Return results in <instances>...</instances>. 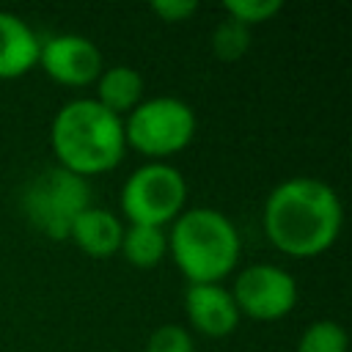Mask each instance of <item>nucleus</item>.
Wrapping results in <instances>:
<instances>
[{
    "instance_id": "f257e3e1",
    "label": "nucleus",
    "mask_w": 352,
    "mask_h": 352,
    "mask_svg": "<svg viewBox=\"0 0 352 352\" xmlns=\"http://www.w3.org/2000/svg\"><path fill=\"white\" fill-rule=\"evenodd\" d=\"M344 209L338 192L314 176L280 182L264 201V234L286 256L311 258L333 248Z\"/></svg>"
},
{
    "instance_id": "f03ea898",
    "label": "nucleus",
    "mask_w": 352,
    "mask_h": 352,
    "mask_svg": "<svg viewBox=\"0 0 352 352\" xmlns=\"http://www.w3.org/2000/svg\"><path fill=\"white\" fill-rule=\"evenodd\" d=\"M50 143L58 165L82 179L113 170L126 151L124 121L96 99L66 102L52 118Z\"/></svg>"
},
{
    "instance_id": "7ed1b4c3",
    "label": "nucleus",
    "mask_w": 352,
    "mask_h": 352,
    "mask_svg": "<svg viewBox=\"0 0 352 352\" xmlns=\"http://www.w3.org/2000/svg\"><path fill=\"white\" fill-rule=\"evenodd\" d=\"M239 231L228 214L198 206L173 220L168 253L190 283H220L239 261Z\"/></svg>"
},
{
    "instance_id": "20e7f679",
    "label": "nucleus",
    "mask_w": 352,
    "mask_h": 352,
    "mask_svg": "<svg viewBox=\"0 0 352 352\" xmlns=\"http://www.w3.org/2000/svg\"><path fill=\"white\" fill-rule=\"evenodd\" d=\"M91 206L88 179L55 165L33 176L22 192L28 223L50 239H69L74 220Z\"/></svg>"
},
{
    "instance_id": "39448f33",
    "label": "nucleus",
    "mask_w": 352,
    "mask_h": 352,
    "mask_svg": "<svg viewBox=\"0 0 352 352\" xmlns=\"http://www.w3.org/2000/svg\"><path fill=\"white\" fill-rule=\"evenodd\" d=\"M195 113L184 99L154 96L140 102L124 121V140L151 162L182 151L195 138Z\"/></svg>"
},
{
    "instance_id": "423d86ee",
    "label": "nucleus",
    "mask_w": 352,
    "mask_h": 352,
    "mask_svg": "<svg viewBox=\"0 0 352 352\" xmlns=\"http://www.w3.org/2000/svg\"><path fill=\"white\" fill-rule=\"evenodd\" d=\"M187 182L179 168L168 162L140 165L121 187V209L132 226H157L173 223L184 212Z\"/></svg>"
},
{
    "instance_id": "0eeeda50",
    "label": "nucleus",
    "mask_w": 352,
    "mask_h": 352,
    "mask_svg": "<svg viewBox=\"0 0 352 352\" xmlns=\"http://www.w3.org/2000/svg\"><path fill=\"white\" fill-rule=\"evenodd\" d=\"M231 297L239 308V316L258 322L283 319L297 302V280L292 272L275 264H250L245 267L231 289Z\"/></svg>"
},
{
    "instance_id": "6e6552de",
    "label": "nucleus",
    "mask_w": 352,
    "mask_h": 352,
    "mask_svg": "<svg viewBox=\"0 0 352 352\" xmlns=\"http://www.w3.org/2000/svg\"><path fill=\"white\" fill-rule=\"evenodd\" d=\"M38 66L60 85H88L102 74L99 47L80 33H60L41 41Z\"/></svg>"
},
{
    "instance_id": "1a4fd4ad",
    "label": "nucleus",
    "mask_w": 352,
    "mask_h": 352,
    "mask_svg": "<svg viewBox=\"0 0 352 352\" xmlns=\"http://www.w3.org/2000/svg\"><path fill=\"white\" fill-rule=\"evenodd\" d=\"M184 311L192 330L209 338H226L239 324V308L220 283H190L184 292Z\"/></svg>"
},
{
    "instance_id": "9d476101",
    "label": "nucleus",
    "mask_w": 352,
    "mask_h": 352,
    "mask_svg": "<svg viewBox=\"0 0 352 352\" xmlns=\"http://www.w3.org/2000/svg\"><path fill=\"white\" fill-rule=\"evenodd\" d=\"M41 38L16 14L0 11V80H14L38 66Z\"/></svg>"
},
{
    "instance_id": "9b49d317",
    "label": "nucleus",
    "mask_w": 352,
    "mask_h": 352,
    "mask_svg": "<svg viewBox=\"0 0 352 352\" xmlns=\"http://www.w3.org/2000/svg\"><path fill=\"white\" fill-rule=\"evenodd\" d=\"M121 234H124V226L113 212H107L102 206H88L74 220V226L69 231V239L82 253H88L94 258H104V256L118 253Z\"/></svg>"
},
{
    "instance_id": "f8f14e48",
    "label": "nucleus",
    "mask_w": 352,
    "mask_h": 352,
    "mask_svg": "<svg viewBox=\"0 0 352 352\" xmlns=\"http://www.w3.org/2000/svg\"><path fill=\"white\" fill-rule=\"evenodd\" d=\"M143 77L132 66H110L96 77V102L113 116L132 113L143 99Z\"/></svg>"
},
{
    "instance_id": "ddd939ff",
    "label": "nucleus",
    "mask_w": 352,
    "mask_h": 352,
    "mask_svg": "<svg viewBox=\"0 0 352 352\" xmlns=\"http://www.w3.org/2000/svg\"><path fill=\"white\" fill-rule=\"evenodd\" d=\"M118 250L124 253V258L132 267L151 270L168 253V234L157 226H132L129 223L121 234V248Z\"/></svg>"
},
{
    "instance_id": "4468645a",
    "label": "nucleus",
    "mask_w": 352,
    "mask_h": 352,
    "mask_svg": "<svg viewBox=\"0 0 352 352\" xmlns=\"http://www.w3.org/2000/svg\"><path fill=\"white\" fill-rule=\"evenodd\" d=\"M346 330L333 319L311 322L297 341V352H346Z\"/></svg>"
},
{
    "instance_id": "2eb2a0df",
    "label": "nucleus",
    "mask_w": 352,
    "mask_h": 352,
    "mask_svg": "<svg viewBox=\"0 0 352 352\" xmlns=\"http://www.w3.org/2000/svg\"><path fill=\"white\" fill-rule=\"evenodd\" d=\"M248 47H250V28L234 19H223L212 30V52L220 60H236L248 52Z\"/></svg>"
},
{
    "instance_id": "dca6fc26",
    "label": "nucleus",
    "mask_w": 352,
    "mask_h": 352,
    "mask_svg": "<svg viewBox=\"0 0 352 352\" xmlns=\"http://www.w3.org/2000/svg\"><path fill=\"white\" fill-rule=\"evenodd\" d=\"M283 3L280 0H228L223 3V11L228 14V19L250 28L258 22H270L275 14H280Z\"/></svg>"
},
{
    "instance_id": "f3484780",
    "label": "nucleus",
    "mask_w": 352,
    "mask_h": 352,
    "mask_svg": "<svg viewBox=\"0 0 352 352\" xmlns=\"http://www.w3.org/2000/svg\"><path fill=\"white\" fill-rule=\"evenodd\" d=\"M146 352H195V341L192 333L182 324H160L148 336Z\"/></svg>"
},
{
    "instance_id": "a211bd4d",
    "label": "nucleus",
    "mask_w": 352,
    "mask_h": 352,
    "mask_svg": "<svg viewBox=\"0 0 352 352\" xmlns=\"http://www.w3.org/2000/svg\"><path fill=\"white\" fill-rule=\"evenodd\" d=\"M151 11L165 22H184L198 11V3H192V0H157V3H151Z\"/></svg>"
}]
</instances>
